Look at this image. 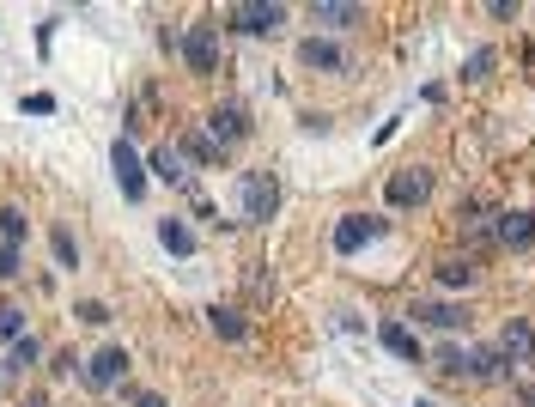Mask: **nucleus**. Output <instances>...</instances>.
<instances>
[{"instance_id":"412c9836","label":"nucleus","mask_w":535,"mask_h":407,"mask_svg":"<svg viewBox=\"0 0 535 407\" xmlns=\"http://www.w3.org/2000/svg\"><path fill=\"white\" fill-rule=\"evenodd\" d=\"M438 371L444 377H469V347H438Z\"/></svg>"},{"instance_id":"aec40b11","label":"nucleus","mask_w":535,"mask_h":407,"mask_svg":"<svg viewBox=\"0 0 535 407\" xmlns=\"http://www.w3.org/2000/svg\"><path fill=\"white\" fill-rule=\"evenodd\" d=\"M177 152H189L195 165H219V146H213L207 134H183V146H177Z\"/></svg>"},{"instance_id":"1a4fd4ad","label":"nucleus","mask_w":535,"mask_h":407,"mask_svg":"<svg viewBox=\"0 0 535 407\" xmlns=\"http://www.w3.org/2000/svg\"><path fill=\"white\" fill-rule=\"evenodd\" d=\"M493 237L505 243V250H529V243H535V213H523V207H511V213H499V225H493Z\"/></svg>"},{"instance_id":"9b49d317","label":"nucleus","mask_w":535,"mask_h":407,"mask_svg":"<svg viewBox=\"0 0 535 407\" xmlns=\"http://www.w3.org/2000/svg\"><path fill=\"white\" fill-rule=\"evenodd\" d=\"M499 353H505V365H529L535 359V329H529V322H505Z\"/></svg>"},{"instance_id":"f8f14e48","label":"nucleus","mask_w":535,"mask_h":407,"mask_svg":"<svg viewBox=\"0 0 535 407\" xmlns=\"http://www.w3.org/2000/svg\"><path fill=\"white\" fill-rule=\"evenodd\" d=\"M146 171H152V177H159V183H177V189H195V183H189V171H183V152H177V146H159V152H152V158H146Z\"/></svg>"},{"instance_id":"dca6fc26","label":"nucleus","mask_w":535,"mask_h":407,"mask_svg":"<svg viewBox=\"0 0 535 407\" xmlns=\"http://www.w3.org/2000/svg\"><path fill=\"white\" fill-rule=\"evenodd\" d=\"M505 377V353L499 347H469V383H499Z\"/></svg>"},{"instance_id":"ddd939ff","label":"nucleus","mask_w":535,"mask_h":407,"mask_svg":"<svg viewBox=\"0 0 535 407\" xmlns=\"http://www.w3.org/2000/svg\"><path fill=\"white\" fill-rule=\"evenodd\" d=\"M298 61H304V67H323V73H341V67H347V55H341V49H335L329 37H304Z\"/></svg>"},{"instance_id":"20e7f679","label":"nucleus","mask_w":535,"mask_h":407,"mask_svg":"<svg viewBox=\"0 0 535 407\" xmlns=\"http://www.w3.org/2000/svg\"><path fill=\"white\" fill-rule=\"evenodd\" d=\"M183 61H189V73H219V25H189Z\"/></svg>"},{"instance_id":"72a5a7b5","label":"nucleus","mask_w":535,"mask_h":407,"mask_svg":"<svg viewBox=\"0 0 535 407\" xmlns=\"http://www.w3.org/2000/svg\"><path fill=\"white\" fill-rule=\"evenodd\" d=\"M0 371H7V365H0Z\"/></svg>"},{"instance_id":"bb28decb","label":"nucleus","mask_w":535,"mask_h":407,"mask_svg":"<svg viewBox=\"0 0 535 407\" xmlns=\"http://www.w3.org/2000/svg\"><path fill=\"white\" fill-rule=\"evenodd\" d=\"M487 67H493V49H475V55L463 61V79H487Z\"/></svg>"},{"instance_id":"6e6552de","label":"nucleus","mask_w":535,"mask_h":407,"mask_svg":"<svg viewBox=\"0 0 535 407\" xmlns=\"http://www.w3.org/2000/svg\"><path fill=\"white\" fill-rule=\"evenodd\" d=\"M414 322H426V329H463L469 322V310L463 304H444V298H414V310H408Z\"/></svg>"},{"instance_id":"423d86ee","label":"nucleus","mask_w":535,"mask_h":407,"mask_svg":"<svg viewBox=\"0 0 535 407\" xmlns=\"http://www.w3.org/2000/svg\"><path fill=\"white\" fill-rule=\"evenodd\" d=\"M110 165H116L122 195H128V201H140V195H146V158H140L128 140H116V146H110Z\"/></svg>"},{"instance_id":"473e14b6","label":"nucleus","mask_w":535,"mask_h":407,"mask_svg":"<svg viewBox=\"0 0 535 407\" xmlns=\"http://www.w3.org/2000/svg\"><path fill=\"white\" fill-rule=\"evenodd\" d=\"M414 407H432V401H414Z\"/></svg>"},{"instance_id":"4468645a","label":"nucleus","mask_w":535,"mask_h":407,"mask_svg":"<svg viewBox=\"0 0 535 407\" xmlns=\"http://www.w3.org/2000/svg\"><path fill=\"white\" fill-rule=\"evenodd\" d=\"M207 322H213V335H225V341H250V322H244L238 304H213Z\"/></svg>"},{"instance_id":"c85d7f7f","label":"nucleus","mask_w":535,"mask_h":407,"mask_svg":"<svg viewBox=\"0 0 535 407\" xmlns=\"http://www.w3.org/2000/svg\"><path fill=\"white\" fill-rule=\"evenodd\" d=\"M19 316H25V310H13V304H0V335H7V341H19Z\"/></svg>"},{"instance_id":"5701e85b","label":"nucleus","mask_w":535,"mask_h":407,"mask_svg":"<svg viewBox=\"0 0 535 407\" xmlns=\"http://www.w3.org/2000/svg\"><path fill=\"white\" fill-rule=\"evenodd\" d=\"M0 243H25V213L19 207H0Z\"/></svg>"},{"instance_id":"b1692460","label":"nucleus","mask_w":535,"mask_h":407,"mask_svg":"<svg viewBox=\"0 0 535 407\" xmlns=\"http://www.w3.org/2000/svg\"><path fill=\"white\" fill-rule=\"evenodd\" d=\"M456 219H463V231H469V237H487V201H469Z\"/></svg>"},{"instance_id":"f257e3e1","label":"nucleus","mask_w":535,"mask_h":407,"mask_svg":"<svg viewBox=\"0 0 535 407\" xmlns=\"http://www.w3.org/2000/svg\"><path fill=\"white\" fill-rule=\"evenodd\" d=\"M280 213V177L274 171H244V219L262 225Z\"/></svg>"},{"instance_id":"2eb2a0df","label":"nucleus","mask_w":535,"mask_h":407,"mask_svg":"<svg viewBox=\"0 0 535 407\" xmlns=\"http://www.w3.org/2000/svg\"><path fill=\"white\" fill-rule=\"evenodd\" d=\"M377 341H384L396 359H414V365H420V335L408 329V322H384V329H377Z\"/></svg>"},{"instance_id":"0eeeda50","label":"nucleus","mask_w":535,"mask_h":407,"mask_svg":"<svg viewBox=\"0 0 535 407\" xmlns=\"http://www.w3.org/2000/svg\"><path fill=\"white\" fill-rule=\"evenodd\" d=\"M426 195H432V171L426 165H408V171L390 177V207H420Z\"/></svg>"},{"instance_id":"4be33fe9","label":"nucleus","mask_w":535,"mask_h":407,"mask_svg":"<svg viewBox=\"0 0 535 407\" xmlns=\"http://www.w3.org/2000/svg\"><path fill=\"white\" fill-rule=\"evenodd\" d=\"M37 359H43V347H37L31 335H19V341H13V359H7V371H25V365H37Z\"/></svg>"},{"instance_id":"7c9ffc66","label":"nucleus","mask_w":535,"mask_h":407,"mask_svg":"<svg viewBox=\"0 0 535 407\" xmlns=\"http://www.w3.org/2000/svg\"><path fill=\"white\" fill-rule=\"evenodd\" d=\"M134 407H165V395H152V389H146V395H134Z\"/></svg>"},{"instance_id":"9d476101","label":"nucleus","mask_w":535,"mask_h":407,"mask_svg":"<svg viewBox=\"0 0 535 407\" xmlns=\"http://www.w3.org/2000/svg\"><path fill=\"white\" fill-rule=\"evenodd\" d=\"M122 371H128V347H104V353L86 365V383H92V389H110V383H122Z\"/></svg>"},{"instance_id":"39448f33","label":"nucleus","mask_w":535,"mask_h":407,"mask_svg":"<svg viewBox=\"0 0 535 407\" xmlns=\"http://www.w3.org/2000/svg\"><path fill=\"white\" fill-rule=\"evenodd\" d=\"M207 140L225 152V146H238V140H250V110L244 104H219L213 116H207Z\"/></svg>"},{"instance_id":"f03ea898","label":"nucleus","mask_w":535,"mask_h":407,"mask_svg":"<svg viewBox=\"0 0 535 407\" xmlns=\"http://www.w3.org/2000/svg\"><path fill=\"white\" fill-rule=\"evenodd\" d=\"M390 231V219H377V213H347L341 225H335V256H359L365 243H377Z\"/></svg>"},{"instance_id":"f3484780","label":"nucleus","mask_w":535,"mask_h":407,"mask_svg":"<svg viewBox=\"0 0 535 407\" xmlns=\"http://www.w3.org/2000/svg\"><path fill=\"white\" fill-rule=\"evenodd\" d=\"M311 19H317V25H335V31H347V25H365V7H347V0H317V7H311Z\"/></svg>"},{"instance_id":"c756f323","label":"nucleus","mask_w":535,"mask_h":407,"mask_svg":"<svg viewBox=\"0 0 535 407\" xmlns=\"http://www.w3.org/2000/svg\"><path fill=\"white\" fill-rule=\"evenodd\" d=\"M25 110H31V116H49V110H55V98H49V92H31V98H25Z\"/></svg>"},{"instance_id":"7ed1b4c3","label":"nucleus","mask_w":535,"mask_h":407,"mask_svg":"<svg viewBox=\"0 0 535 407\" xmlns=\"http://www.w3.org/2000/svg\"><path fill=\"white\" fill-rule=\"evenodd\" d=\"M225 19H232V31H244V37H274L286 25V7H274V0H268V7H262V0H244V7H232Z\"/></svg>"},{"instance_id":"a211bd4d","label":"nucleus","mask_w":535,"mask_h":407,"mask_svg":"<svg viewBox=\"0 0 535 407\" xmlns=\"http://www.w3.org/2000/svg\"><path fill=\"white\" fill-rule=\"evenodd\" d=\"M438 286H444V292H463V286H475V262H469V256H450V262H438Z\"/></svg>"},{"instance_id":"393cba45","label":"nucleus","mask_w":535,"mask_h":407,"mask_svg":"<svg viewBox=\"0 0 535 407\" xmlns=\"http://www.w3.org/2000/svg\"><path fill=\"white\" fill-rule=\"evenodd\" d=\"M25 262H19V243H0V280H19Z\"/></svg>"},{"instance_id":"cd10ccee","label":"nucleus","mask_w":535,"mask_h":407,"mask_svg":"<svg viewBox=\"0 0 535 407\" xmlns=\"http://www.w3.org/2000/svg\"><path fill=\"white\" fill-rule=\"evenodd\" d=\"M73 316H80V322H92V329H104V322H110V310L98 304V298H86L80 310H73Z\"/></svg>"},{"instance_id":"6ab92c4d","label":"nucleus","mask_w":535,"mask_h":407,"mask_svg":"<svg viewBox=\"0 0 535 407\" xmlns=\"http://www.w3.org/2000/svg\"><path fill=\"white\" fill-rule=\"evenodd\" d=\"M159 243H165L171 256H195V231L183 219H159Z\"/></svg>"},{"instance_id":"a878e982","label":"nucleus","mask_w":535,"mask_h":407,"mask_svg":"<svg viewBox=\"0 0 535 407\" xmlns=\"http://www.w3.org/2000/svg\"><path fill=\"white\" fill-rule=\"evenodd\" d=\"M49 243H55V256H61V268H80V243H73L67 231H55Z\"/></svg>"},{"instance_id":"2f4dec72","label":"nucleus","mask_w":535,"mask_h":407,"mask_svg":"<svg viewBox=\"0 0 535 407\" xmlns=\"http://www.w3.org/2000/svg\"><path fill=\"white\" fill-rule=\"evenodd\" d=\"M19 407H49V395H25V401H19Z\"/></svg>"}]
</instances>
